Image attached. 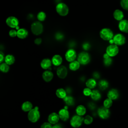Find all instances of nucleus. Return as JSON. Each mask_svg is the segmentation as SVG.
Segmentation results:
<instances>
[{"label": "nucleus", "instance_id": "1", "mask_svg": "<svg viewBox=\"0 0 128 128\" xmlns=\"http://www.w3.org/2000/svg\"><path fill=\"white\" fill-rule=\"evenodd\" d=\"M28 120L32 123L37 122L40 118V112L38 106H35L28 112Z\"/></svg>", "mask_w": 128, "mask_h": 128}, {"label": "nucleus", "instance_id": "2", "mask_svg": "<svg viewBox=\"0 0 128 128\" xmlns=\"http://www.w3.org/2000/svg\"><path fill=\"white\" fill-rule=\"evenodd\" d=\"M100 36L103 40L109 41L110 40L112 39L114 34L113 32L110 28H104L100 30Z\"/></svg>", "mask_w": 128, "mask_h": 128}, {"label": "nucleus", "instance_id": "3", "mask_svg": "<svg viewBox=\"0 0 128 128\" xmlns=\"http://www.w3.org/2000/svg\"><path fill=\"white\" fill-rule=\"evenodd\" d=\"M30 30L34 34L38 36L42 34V32H43V25L40 21L34 22L31 24Z\"/></svg>", "mask_w": 128, "mask_h": 128}, {"label": "nucleus", "instance_id": "4", "mask_svg": "<svg viewBox=\"0 0 128 128\" xmlns=\"http://www.w3.org/2000/svg\"><path fill=\"white\" fill-rule=\"evenodd\" d=\"M56 12L62 16H66L69 12V8L68 6L64 3L60 2L57 4L56 6Z\"/></svg>", "mask_w": 128, "mask_h": 128}, {"label": "nucleus", "instance_id": "5", "mask_svg": "<svg viewBox=\"0 0 128 128\" xmlns=\"http://www.w3.org/2000/svg\"><path fill=\"white\" fill-rule=\"evenodd\" d=\"M77 60L80 64L86 65L90 61V55L86 52H82L78 54Z\"/></svg>", "mask_w": 128, "mask_h": 128}, {"label": "nucleus", "instance_id": "6", "mask_svg": "<svg viewBox=\"0 0 128 128\" xmlns=\"http://www.w3.org/2000/svg\"><path fill=\"white\" fill-rule=\"evenodd\" d=\"M84 118L79 115L74 116L70 120V126L74 128H78L84 122Z\"/></svg>", "mask_w": 128, "mask_h": 128}, {"label": "nucleus", "instance_id": "7", "mask_svg": "<svg viewBox=\"0 0 128 128\" xmlns=\"http://www.w3.org/2000/svg\"><path fill=\"white\" fill-rule=\"evenodd\" d=\"M119 52V48L118 46L114 44H110L106 48V53L110 57H114L116 56Z\"/></svg>", "mask_w": 128, "mask_h": 128}, {"label": "nucleus", "instance_id": "8", "mask_svg": "<svg viewBox=\"0 0 128 128\" xmlns=\"http://www.w3.org/2000/svg\"><path fill=\"white\" fill-rule=\"evenodd\" d=\"M114 44L118 46H121L125 44L126 42V38L124 34L118 33L114 35L113 38Z\"/></svg>", "mask_w": 128, "mask_h": 128}, {"label": "nucleus", "instance_id": "9", "mask_svg": "<svg viewBox=\"0 0 128 128\" xmlns=\"http://www.w3.org/2000/svg\"><path fill=\"white\" fill-rule=\"evenodd\" d=\"M98 114L99 117L103 120L107 119L110 116V112L109 108L104 107V106H101L98 108Z\"/></svg>", "mask_w": 128, "mask_h": 128}, {"label": "nucleus", "instance_id": "10", "mask_svg": "<svg viewBox=\"0 0 128 128\" xmlns=\"http://www.w3.org/2000/svg\"><path fill=\"white\" fill-rule=\"evenodd\" d=\"M6 24L9 27L11 28H17L18 29V26L19 24V21L18 19L14 16H10L8 17L6 20Z\"/></svg>", "mask_w": 128, "mask_h": 128}, {"label": "nucleus", "instance_id": "11", "mask_svg": "<svg viewBox=\"0 0 128 128\" xmlns=\"http://www.w3.org/2000/svg\"><path fill=\"white\" fill-rule=\"evenodd\" d=\"M76 58V53L74 50L70 48L68 50L65 54V58L68 62H72L75 60Z\"/></svg>", "mask_w": 128, "mask_h": 128}, {"label": "nucleus", "instance_id": "12", "mask_svg": "<svg viewBox=\"0 0 128 128\" xmlns=\"http://www.w3.org/2000/svg\"><path fill=\"white\" fill-rule=\"evenodd\" d=\"M56 74L61 79L65 78L68 74V70L64 66H59L56 70Z\"/></svg>", "mask_w": 128, "mask_h": 128}, {"label": "nucleus", "instance_id": "13", "mask_svg": "<svg viewBox=\"0 0 128 128\" xmlns=\"http://www.w3.org/2000/svg\"><path fill=\"white\" fill-rule=\"evenodd\" d=\"M118 28L120 32L128 34V20L123 19L120 21L118 24Z\"/></svg>", "mask_w": 128, "mask_h": 128}, {"label": "nucleus", "instance_id": "14", "mask_svg": "<svg viewBox=\"0 0 128 128\" xmlns=\"http://www.w3.org/2000/svg\"><path fill=\"white\" fill-rule=\"evenodd\" d=\"M60 118L62 121H66L70 117V113L66 108L60 109L58 112Z\"/></svg>", "mask_w": 128, "mask_h": 128}, {"label": "nucleus", "instance_id": "15", "mask_svg": "<svg viewBox=\"0 0 128 128\" xmlns=\"http://www.w3.org/2000/svg\"><path fill=\"white\" fill-rule=\"evenodd\" d=\"M60 119V118L58 116V114L54 112L50 114L48 118V122L52 124H57L59 121Z\"/></svg>", "mask_w": 128, "mask_h": 128}, {"label": "nucleus", "instance_id": "16", "mask_svg": "<svg viewBox=\"0 0 128 128\" xmlns=\"http://www.w3.org/2000/svg\"><path fill=\"white\" fill-rule=\"evenodd\" d=\"M42 78L44 82H48L52 80L54 78V74L51 71L46 70L43 72L42 74Z\"/></svg>", "mask_w": 128, "mask_h": 128}, {"label": "nucleus", "instance_id": "17", "mask_svg": "<svg viewBox=\"0 0 128 128\" xmlns=\"http://www.w3.org/2000/svg\"><path fill=\"white\" fill-rule=\"evenodd\" d=\"M107 96L108 98L112 100H115L118 98L119 92L115 88H112L108 92L107 94Z\"/></svg>", "mask_w": 128, "mask_h": 128}, {"label": "nucleus", "instance_id": "18", "mask_svg": "<svg viewBox=\"0 0 128 128\" xmlns=\"http://www.w3.org/2000/svg\"><path fill=\"white\" fill-rule=\"evenodd\" d=\"M52 60H50V58H46L43 59L40 64L41 68L44 70H48L49 69L51 66H52Z\"/></svg>", "mask_w": 128, "mask_h": 128}, {"label": "nucleus", "instance_id": "19", "mask_svg": "<svg viewBox=\"0 0 128 128\" xmlns=\"http://www.w3.org/2000/svg\"><path fill=\"white\" fill-rule=\"evenodd\" d=\"M113 16L116 20L120 22L124 19V14L120 10L116 9L113 12Z\"/></svg>", "mask_w": 128, "mask_h": 128}, {"label": "nucleus", "instance_id": "20", "mask_svg": "<svg viewBox=\"0 0 128 128\" xmlns=\"http://www.w3.org/2000/svg\"><path fill=\"white\" fill-rule=\"evenodd\" d=\"M52 64L54 66H60L62 63V58L59 54L54 55L52 58Z\"/></svg>", "mask_w": 128, "mask_h": 128}, {"label": "nucleus", "instance_id": "21", "mask_svg": "<svg viewBox=\"0 0 128 128\" xmlns=\"http://www.w3.org/2000/svg\"><path fill=\"white\" fill-rule=\"evenodd\" d=\"M28 34V31L24 28H20L17 30V36L20 39L26 38Z\"/></svg>", "mask_w": 128, "mask_h": 128}, {"label": "nucleus", "instance_id": "22", "mask_svg": "<svg viewBox=\"0 0 128 128\" xmlns=\"http://www.w3.org/2000/svg\"><path fill=\"white\" fill-rule=\"evenodd\" d=\"M21 108L24 112H28L33 108V105L31 102L29 101H26L22 103Z\"/></svg>", "mask_w": 128, "mask_h": 128}, {"label": "nucleus", "instance_id": "23", "mask_svg": "<svg viewBox=\"0 0 128 128\" xmlns=\"http://www.w3.org/2000/svg\"><path fill=\"white\" fill-rule=\"evenodd\" d=\"M76 112L78 115L82 116L86 113V108L83 105H78L76 108Z\"/></svg>", "mask_w": 128, "mask_h": 128}, {"label": "nucleus", "instance_id": "24", "mask_svg": "<svg viewBox=\"0 0 128 128\" xmlns=\"http://www.w3.org/2000/svg\"><path fill=\"white\" fill-rule=\"evenodd\" d=\"M80 64L78 60H74L70 62L69 64V68L72 71H76L79 69L80 67Z\"/></svg>", "mask_w": 128, "mask_h": 128}, {"label": "nucleus", "instance_id": "25", "mask_svg": "<svg viewBox=\"0 0 128 128\" xmlns=\"http://www.w3.org/2000/svg\"><path fill=\"white\" fill-rule=\"evenodd\" d=\"M56 94L58 98L62 99H64L66 96V92L62 88H58L56 90Z\"/></svg>", "mask_w": 128, "mask_h": 128}, {"label": "nucleus", "instance_id": "26", "mask_svg": "<svg viewBox=\"0 0 128 128\" xmlns=\"http://www.w3.org/2000/svg\"><path fill=\"white\" fill-rule=\"evenodd\" d=\"M91 98L94 100H98L101 98V94L98 90H92V94L90 96Z\"/></svg>", "mask_w": 128, "mask_h": 128}, {"label": "nucleus", "instance_id": "27", "mask_svg": "<svg viewBox=\"0 0 128 128\" xmlns=\"http://www.w3.org/2000/svg\"><path fill=\"white\" fill-rule=\"evenodd\" d=\"M96 85V82L94 78H89L86 82V86L87 88L90 89L94 88Z\"/></svg>", "mask_w": 128, "mask_h": 128}, {"label": "nucleus", "instance_id": "28", "mask_svg": "<svg viewBox=\"0 0 128 128\" xmlns=\"http://www.w3.org/2000/svg\"><path fill=\"white\" fill-rule=\"evenodd\" d=\"M63 100L68 106H72L74 104V98L70 96H66Z\"/></svg>", "mask_w": 128, "mask_h": 128}, {"label": "nucleus", "instance_id": "29", "mask_svg": "<svg viewBox=\"0 0 128 128\" xmlns=\"http://www.w3.org/2000/svg\"><path fill=\"white\" fill-rule=\"evenodd\" d=\"M4 61L6 64H8L9 66L12 65L14 62L15 58L13 55L8 54L5 56V58Z\"/></svg>", "mask_w": 128, "mask_h": 128}, {"label": "nucleus", "instance_id": "30", "mask_svg": "<svg viewBox=\"0 0 128 128\" xmlns=\"http://www.w3.org/2000/svg\"><path fill=\"white\" fill-rule=\"evenodd\" d=\"M98 85L99 88L101 90H104L108 88V82L107 80H102L98 82Z\"/></svg>", "mask_w": 128, "mask_h": 128}, {"label": "nucleus", "instance_id": "31", "mask_svg": "<svg viewBox=\"0 0 128 128\" xmlns=\"http://www.w3.org/2000/svg\"><path fill=\"white\" fill-rule=\"evenodd\" d=\"M10 70L9 65L4 62H2L0 64V70L4 73H6L8 72Z\"/></svg>", "mask_w": 128, "mask_h": 128}, {"label": "nucleus", "instance_id": "32", "mask_svg": "<svg viewBox=\"0 0 128 128\" xmlns=\"http://www.w3.org/2000/svg\"><path fill=\"white\" fill-rule=\"evenodd\" d=\"M46 18V14L44 12L41 11L40 12L37 14V19L40 22H43Z\"/></svg>", "mask_w": 128, "mask_h": 128}, {"label": "nucleus", "instance_id": "33", "mask_svg": "<svg viewBox=\"0 0 128 128\" xmlns=\"http://www.w3.org/2000/svg\"><path fill=\"white\" fill-rule=\"evenodd\" d=\"M112 100L108 98H106V100H104V102H103L104 106L108 108H110L112 106Z\"/></svg>", "mask_w": 128, "mask_h": 128}, {"label": "nucleus", "instance_id": "34", "mask_svg": "<svg viewBox=\"0 0 128 128\" xmlns=\"http://www.w3.org/2000/svg\"><path fill=\"white\" fill-rule=\"evenodd\" d=\"M93 122V118L92 116L89 115L86 116L84 119V122L87 125L91 124Z\"/></svg>", "mask_w": 128, "mask_h": 128}, {"label": "nucleus", "instance_id": "35", "mask_svg": "<svg viewBox=\"0 0 128 128\" xmlns=\"http://www.w3.org/2000/svg\"><path fill=\"white\" fill-rule=\"evenodd\" d=\"M120 5L122 9L128 11V0H120Z\"/></svg>", "mask_w": 128, "mask_h": 128}, {"label": "nucleus", "instance_id": "36", "mask_svg": "<svg viewBox=\"0 0 128 128\" xmlns=\"http://www.w3.org/2000/svg\"><path fill=\"white\" fill-rule=\"evenodd\" d=\"M112 57H109L107 58H104V64L105 66H108L111 65L112 62V60L111 58Z\"/></svg>", "mask_w": 128, "mask_h": 128}, {"label": "nucleus", "instance_id": "37", "mask_svg": "<svg viewBox=\"0 0 128 128\" xmlns=\"http://www.w3.org/2000/svg\"><path fill=\"white\" fill-rule=\"evenodd\" d=\"M92 90H91L90 88H86L84 89L83 90V94L85 96H90L91 94H92Z\"/></svg>", "mask_w": 128, "mask_h": 128}, {"label": "nucleus", "instance_id": "38", "mask_svg": "<svg viewBox=\"0 0 128 128\" xmlns=\"http://www.w3.org/2000/svg\"><path fill=\"white\" fill-rule=\"evenodd\" d=\"M40 128H52V126L49 122H44L41 125Z\"/></svg>", "mask_w": 128, "mask_h": 128}, {"label": "nucleus", "instance_id": "39", "mask_svg": "<svg viewBox=\"0 0 128 128\" xmlns=\"http://www.w3.org/2000/svg\"><path fill=\"white\" fill-rule=\"evenodd\" d=\"M8 34L12 38H14L16 36H17V30H11L9 31Z\"/></svg>", "mask_w": 128, "mask_h": 128}, {"label": "nucleus", "instance_id": "40", "mask_svg": "<svg viewBox=\"0 0 128 128\" xmlns=\"http://www.w3.org/2000/svg\"><path fill=\"white\" fill-rule=\"evenodd\" d=\"M42 40L41 38H36L34 40V42L36 44H37V45H39L41 43H42Z\"/></svg>", "mask_w": 128, "mask_h": 128}, {"label": "nucleus", "instance_id": "41", "mask_svg": "<svg viewBox=\"0 0 128 128\" xmlns=\"http://www.w3.org/2000/svg\"><path fill=\"white\" fill-rule=\"evenodd\" d=\"M5 56L4 54L2 52H0V63H2L4 60Z\"/></svg>", "mask_w": 128, "mask_h": 128}, {"label": "nucleus", "instance_id": "42", "mask_svg": "<svg viewBox=\"0 0 128 128\" xmlns=\"http://www.w3.org/2000/svg\"><path fill=\"white\" fill-rule=\"evenodd\" d=\"M82 47H83V48L84 50H88V48H90V45H89L88 44H83Z\"/></svg>", "mask_w": 128, "mask_h": 128}, {"label": "nucleus", "instance_id": "43", "mask_svg": "<svg viewBox=\"0 0 128 128\" xmlns=\"http://www.w3.org/2000/svg\"><path fill=\"white\" fill-rule=\"evenodd\" d=\"M52 128H62L60 124H56L52 126Z\"/></svg>", "mask_w": 128, "mask_h": 128}, {"label": "nucleus", "instance_id": "44", "mask_svg": "<svg viewBox=\"0 0 128 128\" xmlns=\"http://www.w3.org/2000/svg\"><path fill=\"white\" fill-rule=\"evenodd\" d=\"M94 77L95 78H100V74L98 73L97 72H95L94 73Z\"/></svg>", "mask_w": 128, "mask_h": 128}, {"label": "nucleus", "instance_id": "45", "mask_svg": "<svg viewBox=\"0 0 128 128\" xmlns=\"http://www.w3.org/2000/svg\"><path fill=\"white\" fill-rule=\"evenodd\" d=\"M109 57H110V56L108 55V54H106V52L105 54H104V55H103V58H104H104H109Z\"/></svg>", "mask_w": 128, "mask_h": 128}]
</instances>
